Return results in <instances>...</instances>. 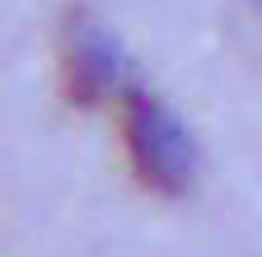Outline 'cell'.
Listing matches in <instances>:
<instances>
[{"label":"cell","instance_id":"6da1fadb","mask_svg":"<svg viewBox=\"0 0 262 257\" xmlns=\"http://www.w3.org/2000/svg\"><path fill=\"white\" fill-rule=\"evenodd\" d=\"M122 145L131 173L155 197H183L196 178V145L187 126L145 89H122Z\"/></svg>","mask_w":262,"mask_h":257},{"label":"cell","instance_id":"7a4b0ae2","mask_svg":"<svg viewBox=\"0 0 262 257\" xmlns=\"http://www.w3.org/2000/svg\"><path fill=\"white\" fill-rule=\"evenodd\" d=\"M122 84V52L84 10L61 24V89L75 108H94Z\"/></svg>","mask_w":262,"mask_h":257}]
</instances>
